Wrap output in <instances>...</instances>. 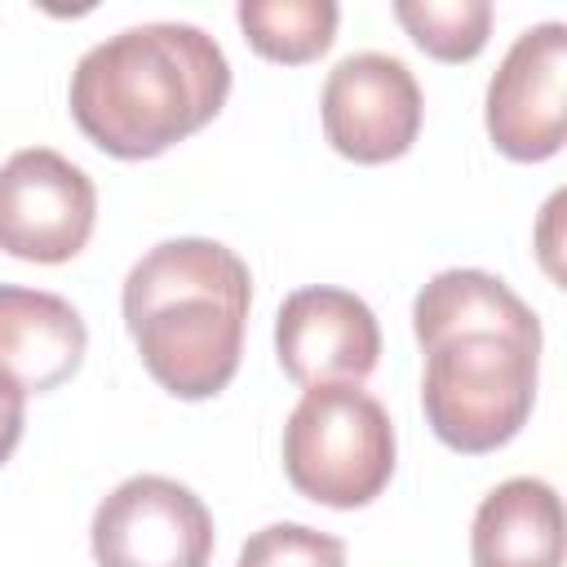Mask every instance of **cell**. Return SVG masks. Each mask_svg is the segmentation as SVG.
<instances>
[{"instance_id": "12", "label": "cell", "mask_w": 567, "mask_h": 567, "mask_svg": "<svg viewBox=\"0 0 567 567\" xmlns=\"http://www.w3.org/2000/svg\"><path fill=\"white\" fill-rule=\"evenodd\" d=\"M235 18L252 53L266 62L306 66L337 40L341 9L332 0H239Z\"/></svg>"}, {"instance_id": "14", "label": "cell", "mask_w": 567, "mask_h": 567, "mask_svg": "<svg viewBox=\"0 0 567 567\" xmlns=\"http://www.w3.org/2000/svg\"><path fill=\"white\" fill-rule=\"evenodd\" d=\"M235 567H346V540L306 523H270L244 540Z\"/></svg>"}, {"instance_id": "5", "label": "cell", "mask_w": 567, "mask_h": 567, "mask_svg": "<svg viewBox=\"0 0 567 567\" xmlns=\"http://www.w3.org/2000/svg\"><path fill=\"white\" fill-rule=\"evenodd\" d=\"M89 545L97 567H208L217 532L186 483L133 474L93 509Z\"/></svg>"}, {"instance_id": "7", "label": "cell", "mask_w": 567, "mask_h": 567, "mask_svg": "<svg viewBox=\"0 0 567 567\" xmlns=\"http://www.w3.org/2000/svg\"><path fill=\"white\" fill-rule=\"evenodd\" d=\"M483 124L505 159L540 164L563 151L567 133V27L536 22L501 58L487 80Z\"/></svg>"}, {"instance_id": "2", "label": "cell", "mask_w": 567, "mask_h": 567, "mask_svg": "<svg viewBox=\"0 0 567 567\" xmlns=\"http://www.w3.org/2000/svg\"><path fill=\"white\" fill-rule=\"evenodd\" d=\"M252 306L248 261L217 239H164L133 261L120 288L124 328L142 368L173 399L221 394L244 354Z\"/></svg>"}, {"instance_id": "4", "label": "cell", "mask_w": 567, "mask_h": 567, "mask_svg": "<svg viewBox=\"0 0 567 567\" xmlns=\"http://www.w3.org/2000/svg\"><path fill=\"white\" fill-rule=\"evenodd\" d=\"M288 483L328 509L372 505L394 478V421L359 385H310L284 421Z\"/></svg>"}, {"instance_id": "13", "label": "cell", "mask_w": 567, "mask_h": 567, "mask_svg": "<svg viewBox=\"0 0 567 567\" xmlns=\"http://www.w3.org/2000/svg\"><path fill=\"white\" fill-rule=\"evenodd\" d=\"M394 18L434 62H470L492 35L487 0H399Z\"/></svg>"}, {"instance_id": "11", "label": "cell", "mask_w": 567, "mask_h": 567, "mask_svg": "<svg viewBox=\"0 0 567 567\" xmlns=\"http://www.w3.org/2000/svg\"><path fill=\"white\" fill-rule=\"evenodd\" d=\"M474 567H563V505L545 478L496 483L470 527Z\"/></svg>"}, {"instance_id": "9", "label": "cell", "mask_w": 567, "mask_h": 567, "mask_svg": "<svg viewBox=\"0 0 567 567\" xmlns=\"http://www.w3.org/2000/svg\"><path fill=\"white\" fill-rule=\"evenodd\" d=\"M275 354L297 385H363L381 359L372 306L346 288H297L275 315Z\"/></svg>"}, {"instance_id": "6", "label": "cell", "mask_w": 567, "mask_h": 567, "mask_svg": "<svg viewBox=\"0 0 567 567\" xmlns=\"http://www.w3.org/2000/svg\"><path fill=\"white\" fill-rule=\"evenodd\" d=\"M97 221L93 177L49 146H22L0 164V252L62 266L84 252Z\"/></svg>"}, {"instance_id": "10", "label": "cell", "mask_w": 567, "mask_h": 567, "mask_svg": "<svg viewBox=\"0 0 567 567\" xmlns=\"http://www.w3.org/2000/svg\"><path fill=\"white\" fill-rule=\"evenodd\" d=\"M89 328L80 310L40 288L0 284V372L27 394H49L84 363Z\"/></svg>"}, {"instance_id": "1", "label": "cell", "mask_w": 567, "mask_h": 567, "mask_svg": "<svg viewBox=\"0 0 567 567\" xmlns=\"http://www.w3.org/2000/svg\"><path fill=\"white\" fill-rule=\"evenodd\" d=\"M230 97V62L195 22H142L93 44L71 71L75 128L115 159H155Z\"/></svg>"}, {"instance_id": "8", "label": "cell", "mask_w": 567, "mask_h": 567, "mask_svg": "<svg viewBox=\"0 0 567 567\" xmlns=\"http://www.w3.org/2000/svg\"><path fill=\"white\" fill-rule=\"evenodd\" d=\"M421 84L408 62L377 49L341 58L319 93L323 137L354 164H390L408 155L421 133Z\"/></svg>"}, {"instance_id": "3", "label": "cell", "mask_w": 567, "mask_h": 567, "mask_svg": "<svg viewBox=\"0 0 567 567\" xmlns=\"http://www.w3.org/2000/svg\"><path fill=\"white\" fill-rule=\"evenodd\" d=\"M421 350V412L443 447L483 456L527 425L540 372V323L452 328L430 337Z\"/></svg>"}, {"instance_id": "15", "label": "cell", "mask_w": 567, "mask_h": 567, "mask_svg": "<svg viewBox=\"0 0 567 567\" xmlns=\"http://www.w3.org/2000/svg\"><path fill=\"white\" fill-rule=\"evenodd\" d=\"M22 425H27V390L0 372V465L22 443Z\"/></svg>"}]
</instances>
